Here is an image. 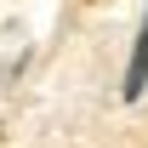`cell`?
<instances>
[{
    "label": "cell",
    "mask_w": 148,
    "mask_h": 148,
    "mask_svg": "<svg viewBox=\"0 0 148 148\" xmlns=\"http://www.w3.org/2000/svg\"><path fill=\"white\" fill-rule=\"evenodd\" d=\"M143 91H148V12L137 23V40H131V57H125V80H120V97L125 103H137Z\"/></svg>",
    "instance_id": "1"
}]
</instances>
